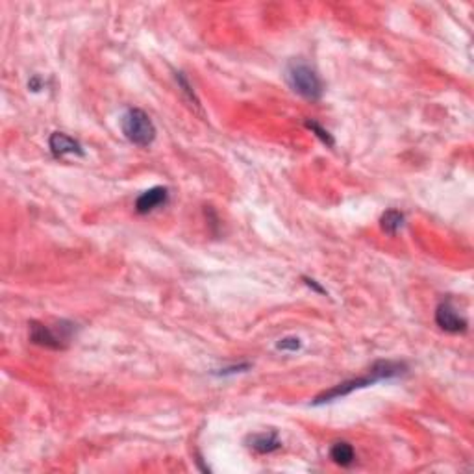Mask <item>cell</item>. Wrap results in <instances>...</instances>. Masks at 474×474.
<instances>
[{"mask_svg":"<svg viewBox=\"0 0 474 474\" xmlns=\"http://www.w3.org/2000/svg\"><path fill=\"white\" fill-rule=\"evenodd\" d=\"M376 382H380V378L370 370L367 376H359V378H354V380L341 382V383H337V386H333L332 389L324 391V393H320L319 396H315L313 406H320V404H327V402L337 401V399L351 394L352 391H356V389L369 388V386H372V383H376Z\"/></svg>","mask_w":474,"mask_h":474,"instance_id":"cell-4","label":"cell"},{"mask_svg":"<svg viewBox=\"0 0 474 474\" xmlns=\"http://www.w3.org/2000/svg\"><path fill=\"white\" fill-rule=\"evenodd\" d=\"M304 280H306V283H308L309 287H313L315 291H319V293H327V291L322 289L320 285H317V282H315V280H311V278H304Z\"/></svg>","mask_w":474,"mask_h":474,"instance_id":"cell-14","label":"cell"},{"mask_svg":"<svg viewBox=\"0 0 474 474\" xmlns=\"http://www.w3.org/2000/svg\"><path fill=\"white\" fill-rule=\"evenodd\" d=\"M285 80L296 95H300L302 99L306 100H319L324 91L319 74L315 73V69L309 67L308 63H289L285 71Z\"/></svg>","mask_w":474,"mask_h":474,"instance_id":"cell-1","label":"cell"},{"mask_svg":"<svg viewBox=\"0 0 474 474\" xmlns=\"http://www.w3.org/2000/svg\"><path fill=\"white\" fill-rule=\"evenodd\" d=\"M176 80H178L180 87H182V91L187 93V97H189V100H191V102H193V106L200 110V102H198V99H197V97H195V93H193L191 86H189V84H187V80H185V78H184V74L176 73Z\"/></svg>","mask_w":474,"mask_h":474,"instance_id":"cell-13","label":"cell"},{"mask_svg":"<svg viewBox=\"0 0 474 474\" xmlns=\"http://www.w3.org/2000/svg\"><path fill=\"white\" fill-rule=\"evenodd\" d=\"M49 147L52 150V154L56 158H63L67 154H76V156H84V148L76 139H73L67 134L63 132H54L49 139Z\"/></svg>","mask_w":474,"mask_h":474,"instance_id":"cell-7","label":"cell"},{"mask_svg":"<svg viewBox=\"0 0 474 474\" xmlns=\"http://www.w3.org/2000/svg\"><path fill=\"white\" fill-rule=\"evenodd\" d=\"M169 202V189L167 187H152L148 191L141 193L136 200V211L141 213V215H147V213H152L154 210L165 206Z\"/></svg>","mask_w":474,"mask_h":474,"instance_id":"cell-6","label":"cell"},{"mask_svg":"<svg viewBox=\"0 0 474 474\" xmlns=\"http://www.w3.org/2000/svg\"><path fill=\"white\" fill-rule=\"evenodd\" d=\"M300 339L298 337H285V339H280L278 341L276 348L278 351H287V352H296L300 351Z\"/></svg>","mask_w":474,"mask_h":474,"instance_id":"cell-12","label":"cell"},{"mask_svg":"<svg viewBox=\"0 0 474 474\" xmlns=\"http://www.w3.org/2000/svg\"><path fill=\"white\" fill-rule=\"evenodd\" d=\"M306 128H309L311 132H315V136L319 137L320 141L324 143V145H328V147H333V137L330 136V132L322 128L319 123H315V121H306Z\"/></svg>","mask_w":474,"mask_h":474,"instance_id":"cell-11","label":"cell"},{"mask_svg":"<svg viewBox=\"0 0 474 474\" xmlns=\"http://www.w3.org/2000/svg\"><path fill=\"white\" fill-rule=\"evenodd\" d=\"M330 458L333 460V463H337L339 467H351L352 463L356 462V452H354L351 443L339 441L330 449Z\"/></svg>","mask_w":474,"mask_h":474,"instance_id":"cell-9","label":"cell"},{"mask_svg":"<svg viewBox=\"0 0 474 474\" xmlns=\"http://www.w3.org/2000/svg\"><path fill=\"white\" fill-rule=\"evenodd\" d=\"M124 137L137 147H148L156 139V126L152 119L139 108H132L121 119Z\"/></svg>","mask_w":474,"mask_h":474,"instance_id":"cell-2","label":"cell"},{"mask_svg":"<svg viewBox=\"0 0 474 474\" xmlns=\"http://www.w3.org/2000/svg\"><path fill=\"white\" fill-rule=\"evenodd\" d=\"M28 327H30L32 343L45 346V348H50V351H63V348H67L74 332L73 322H65V320H62L56 327V330L45 327L41 322H36V320H32Z\"/></svg>","mask_w":474,"mask_h":474,"instance_id":"cell-3","label":"cell"},{"mask_svg":"<svg viewBox=\"0 0 474 474\" xmlns=\"http://www.w3.org/2000/svg\"><path fill=\"white\" fill-rule=\"evenodd\" d=\"M248 447L258 454H271V452H276L278 449H282V441L278 439L274 431L272 434H256V436L250 438Z\"/></svg>","mask_w":474,"mask_h":474,"instance_id":"cell-8","label":"cell"},{"mask_svg":"<svg viewBox=\"0 0 474 474\" xmlns=\"http://www.w3.org/2000/svg\"><path fill=\"white\" fill-rule=\"evenodd\" d=\"M380 222H382V230L386 234L394 235L402 226H404V213H401V211L396 210H389L383 213L382 221Z\"/></svg>","mask_w":474,"mask_h":474,"instance_id":"cell-10","label":"cell"},{"mask_svg":"<svg viewBox=\"0 0 474 474\" xmlns=\"http://www.w3.org/2000/svg\"><path fill=\"white\" fill-rule=\"evenodd\" d=\"M436 322L441 330L449 333H463L467 332V320L465 317L458 313V309L454 308V304L450 300L441 302L436 309Z\"/></svg>","mask_w":474,"mask_h":474,"instance_id":"cell-5","label":"cell"}]
</instances>
